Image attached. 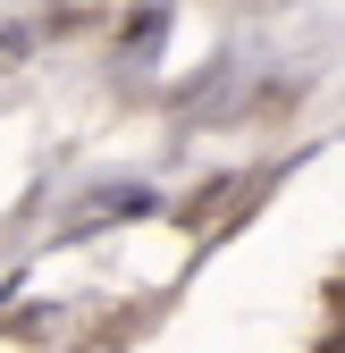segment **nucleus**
Here are the masks:
<instances>
[{"mask_svg":"<svg viewBox=\"0 0 345 353\" xmlns=\"http://www.w3.org/2000/svg\"><path fill=\"white\" fill-rule=\"evenodd\" d=\"M152 34H160V9H135V26H126V51H144Z\"/></svg>","mask_w":345,"mask_h":353,"instance_id":"1","label":"nucleus"},{"mask_svg":"<svg viewBox=\"0 0 345 353\" xmlns=\"http://www.w3.org/2000/svg\"><path fill=\"white\" fill-rule=\"evenodd\" d=\"M17 51H26V34H0V68H9V59H17Z\"/></svg>","mask_w":345,"mask_h":353,"instance_id":"2","label":"nucleus"}]
</instances>
